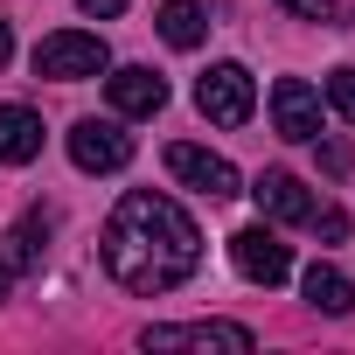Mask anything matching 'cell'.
I'll return each mask as SVG.
<instances>
[{
  "label": "cell",
  "instance_id": "obj_1",
  "mask_svg": "<svg viewBox=\"0 0 355 355\" xmlns=\"http://www.w3.org/2000/svg\"><path fill=\"white\" fill-rule=\"evenodd\" d=\"M202 265V230L196 216L174 202V196H153V189H132L112 223H105V272L139 293V300H160L174 293L182 279H196Z\"/></svg>",
  "mask_w": 355,
  "mask_h": 355
},
{
  "label": "cell",
  "instance_id": "obj_2",
  "mask_svg": "<svg viewBox=\"0 0 355 355\" xmlns=\"http://www.w3.org/2000/svg\"><path fill=\"white\" fill-rule=\"evenodd\" d=\"M112 70V49L84 28H56L35 42V77H56V84H84V77H105Z\"/></svg>",
  "mask_w": 355,
  "mask_h": 355
},
{
  "label": "cell",
  "instance_id": "obj_3",
  "mask_svg": "<svg viewBox=\"0 0 355 355\" xmlns=\"http://www.w3.org/2000/svg\"><path fill=\"white\" fill-rule=\"evenodd\" d=\"M196 105H202V119H216V125H244L251 105H258L251 70H244V63H209V70L196 77Z\"/></svg>",
  "mask_w": 355,
  "mask_h": 355
},
{
  "label": "cell",
  "instance_id": "obj_4",
  "mask_svg": "<svg viewBox=\"0 0 355 355\" xmlns=\"http://www.w3.org/2000/svg\"><path fill=\"white\" fill-rule=\"evenodd\" d=\"M167 174L174 182H189L196 196H209V202H230V196H244L237 189V167L223 160V153H209V146H167Z\"/></svg>",
  "mask_w": 355,
  "mask_h": 355
},
{
  "label": "cell",
  "instance_id": "obj_5",
  "mask_svg": "<svg viewBox=\"0 0 355 355\" xmlns=\"http://www.w3.org/2000/svg\"><path fill=\"white\" fill-rule=\"evenodd\" d=\"M139 348H153V355H174V348H258V334L251 327H237V320H189V327H146L139 334Z\"/></svg>",
  "mask_w": 355,
  "mask_h": 355
},
{
  "label": "cell",
  "instance_id": "obj_6",
  "mask_svg": "<svg viewBox=\"0 0 355 355\" xmlns=\"http://www.w3.org/2000/svg\"><path fill=\"white\" fill-rule=\"evenodd\" d=\"M70 160L84 174H119L132 160V132H119L112 119H77L70 125Z\"/></svg>",
  "mask_w": 355,
  "mask_h": 355
},
{
  "label": "cell",
  "instance_id": "obj_7",
  "mask_svg": "<svg viewBox=\"0 0 355 355\" xmlns=\"http://www.w3.org/2000/svg\"><path fill=\"white\" fill-rule=\"evenodd\" d=\"M230 265H237L251 286H279V279L293 272V251H286L265 223H251V230H237V237H230Z\"/></svg>",
  "mask_w": 355,
  "mask_h": 355
},
{
  "label": "cell",
  "instance_id": "obj_8",
  "mask_svg": "<svg viewBox=\"0 0 355 355\" xmlns=\"http://www.w3.org/2000/svg\"><path fill=\"white\" fill-rule=\"evenodd\" d=\"M272 125H279V139H320V91L306 77H279L272 84Z\"/></svg>",
  "mask_w": 355,
  "mask_h": 355
},
{
  "label": "cell",
  "instance_id": "obj_9",
  "mask_svg": "<svg viewBox=\"0 0 355 355\" xmlns=\"http://www.w3.org/2000/svg\"><path fill=\"white\" fill-rule=\"evenodd\" d=\"M105 98H112V112L146 119V112H160V105H167V77H160V70H146V63H125V70H112V77H105Z\"/></svg>",
  "mask_w": 355,
  "mask_h": 355
},
{
  "label": "cell",
  "instance_id": "obj_10",
  "mask_svg": "<svg viewBox=\"0 0 355 355\" xmlns=\"http://www.w3.org/2000/svg\"><path fill=\"white\" fill-rule=\"evenodd\" d=\"M251 196H258V209H265L272 223H313V196H306L300 174H286V167H265Z\"/></svg>",
  "mask_w": 355,
  "mask_h": 355
},
{
  "label": "cell",
  "instance_id": "obj_11",
  "mask_svg": "<svg viewBox=\"0 0 355 355\" xmlns=\"http://www.w3.org/2000/svg\"><path fill=\"white\" fill-rule=\"evenodd\" d=\"M35 153H42V119H35L28 105H0V160L21 167V160H35Z\"/></svg>",
  "mask_w": 355,
  "mask_h": 355
},
{
  "label": "cell",
  "instance_id": "obj_12",
  "mask_svg": "<svg viewBox=\"0 0 355 355\" xmlns=\"http://www.w3.org/2000/svg\"><path fill=\"white\" fill-rule=\"evenodd\" d=\"M160 42L167 49H196L202 35H209V15H202V0H160Z\"/></svg>",
  "mask_w": 355,
  "mask_h": 355
},
{
  "label": "cell",
  "instance_id": "obj_13",
  "mask_svg": "<svg viewBox=\"0 0 355 355\" xmlns=\"http://www.w3.org/2000/svg\"><path fill=\"white\" fill-rule=\"evenodd\" d=\"M306 300H313V313H334V320L355 313V286H348L334 265H313V272H306Z\"/></svg>",
  "mask_w": 355,
  "mask_h": 355
},
{
  "label": "cell",
  "instance_id": "obj_14",
  "mask_svg": "<svg viewBox=\"0 0 355 355\" xmlns=\"http://www.w3.org/2000/svg\"><path fill=\"white\" fill-rule=\"evenodd\" d=\"M42 237H49V216H42V209H28V216H21V230H15V258H21V265H35V258H42Z\"/></svg>",
  "mask_w": 355,
  "mask_h": 355
},
{
  "label": "cell",
  "instance_id": "obj_15",
  "mask_svg": "<svg viewBox=\"0 0 355 355\" xmlns=\"http://www.w3.org/2000/svg\"><path fill=\"white\" fill-rule=\"evenodd\" d=\"M327 105L355 125V70H334V77H327Z\"/></svg>",
  "mask_w": 355,
  "mask_h": 355
},
{
  "label": "cell",
  "instance_id": "obj_16",
  "mask_svg": "<svg viewBox=\"0 0 355 355\" xmlns=\"http://www.w3.org/2000/svg\"><path fill=\"white\" fill-rule=\"evenodd\" d=\"M293 15H313V21H341V0H286Z\"/></svg>",
  "mask_w": 355,
  "mask_h": 355
},
{
  "label": "cell",
  "instance_id": "obj_17",
  "mask_svg": "<svg viewBox=\"0 0 355 355\" xmlns=\"http://www.w3.org/2000/svg\"><path fill=\"white\" fill-rule=\"evenodd\" d=\"M313 223H320V237H327V244H341V237H348V216H341V209H327V216L313 209Z\"/></svg>",
  "mask_w": 355,
  "mask_h": 355
},
{
  "label": "cell",
  "instance_id": "obj_18",
  "mask_svg": "<svg viewBox=\"0 0 355 355\" xmlns=\"http://www.w3.org/2000/svg\"><path fill=\"white\" fill-rule=\"evenodd\" d=\"M320 167H327V174H348V146L327 139V146H320Z\"/></svg>",
  "mask_w": 355,
  "mask_h": 355
},
{
  "label": "cell",
  "instance_id": "obj_19",
  "mask_svg": "<svg viewBox=\"0 0 355 355\" xmlns=\"http://www.w3.org/2000/svg\"><path fill=\"white\" fill-rule=\"evenodd\" d=\"M77 8H84V15H98V21H112V15H125V8H132V0H77Z\"/></svg>",
  "mask_w": 355,
  "mask_h": 355
},
{
  "label": "cell",
  "instance_id": "obj_20",
  "mask_svg": "<svg viewBox=\"0 0 355 355\" xmlns=\"http://www.w3.org/2000/svg\"><path fill=\"white\" fill-rule=\"evenodd\" d=\"M15 56V35H8V21H0V63H8Z\"/></svg>",
  "mask_w": 355,
  "mask_h": 355
},
{
  "label": "cell",
  "instance_id": "obj_21",
  "mask_svg": "<svg viewBox=\"0 0 355 355\" xmlns=\"http://www.w3.org/2000/svg\"><path fill=\"white\" fill-rule=\"evenodd\" d=\"M8 286H15V272H8V265H0V300H8Z\"/></svg>",
  "mask_w": 355,
  "mask_h": 355
}]
</instances>
